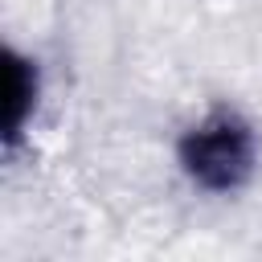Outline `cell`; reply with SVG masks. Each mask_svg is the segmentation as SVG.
Instances as JSON below:
<instances>
[{"label":"cell","mask_w":262,"mask_h":262,"mask_svg":"<svg viewBox=\"0 0 262 262\" xmlns=\"http://www.w3.org/2000/svg\"><path fill=\"white\" fill-rule=\"evenodd\" d=\"M37 102V70L20 57L8 61V139L20 135L29 106Z\"/></svg>","instance_id":"2"},{"label":"cell","mask_w":262,"mask_h":262,"mask_svg":"<svg viewBox=\"0 0 262 262\" xmlns=\"http://www.w3.org/2000/svg\"><path fill=\"white\" fill-rule=\"evenodd\" d=\"M258 160V143L246 119L233 111H213L180 139V164L192 184L209 192H233L250 180Z\"/></svg>","instance_id":"1"}]
</instances>
